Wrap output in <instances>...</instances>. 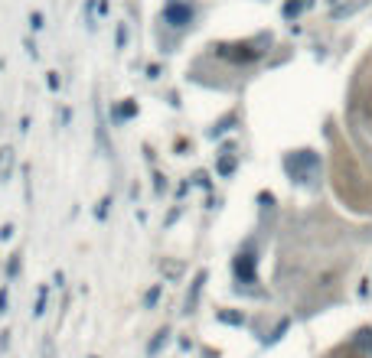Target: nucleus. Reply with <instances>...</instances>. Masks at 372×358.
Instances as JSON below:
<instances>
[{
	"mask_svg": "<svg viewBox=\"0 0 372 358\" xmlns=\"http://www.w3.org/2000/svg\"><path fill=\"white\" fill-rule=\"evenodd\" d=\"M190 16H193V4H190V0H170V4H167V20H170L173 26H186Z\"/></svg>",
	"mask_w": 372,
	"mask_h": 358,
	"instance_id": "1",
	"label": "nucleus"
},
{
	"mask_svg": "<svg viewBox=\"0 0 372 358\" xmlns=\"http://www.w3.org/2000/svg\"><path fill=\"white\" fill-rule=\"evenodd\" d=\"M14 163H16L14 147H0V183H7L10 176H14Z\"/></svg>",
	"mask_w": 372,
	"mask_h": 358,
	"instance_id": "2",
	"label": "nucleus"
},
{
	"mask_svg": "<svg viewBox=\"0 0 372 358\" xmlns=\"http://www.w3.org/2000/svg\"><path fill=\"white\" fill-rule=\"evenodd\" d=\"M206 283V274H196V280H193V290H190V300H186V312L196 306V297H200V287Z\"/></svg>",
	"mask_w": 372,
	"mask_h": 358,
	"instance_id": "3",
	"label": "nucleus"
},
{
	"mask_svg": "<svg viewBox=\"0 0 372 358\" xmlns=\"http://www.w3.org/2000/svg\"><path fill=\"white\" fill-rule=\"evenodd\" d=\"M330 358H363V352H356V345H343V349H336Z\"/></svg>",
	"mask_w": 372,
	"mask_h": 358,
	"instance_id": "4",
	"label": "nucleus"
},
{
	"mask_svg": "<svg viewBox=\"0 0 372 358\" xmlns=\"http://www.w3.org/2000/svg\"><path fill=\"white\" fill-rule=\"evenodd\" d=\"M36 316H43V312H46V290H39V300H36Z\"/></svg>",
	"mask_w": 372,
	"mask_h": 358,
	"instance_id": "5",
	"label": "nucleus"
},
{
	"mask_svg": "<svg viewBox=\"0 0 372 358\" xmlns=\"http://www.w3.org/2000/svg\"><path fill=\"white\" fill-rule=\"evenodd\" d=\"M124 46H128V30L118 26V49H124Z\"/></svg>",
	"mask_w": 372,
	"mask_h": 358,
	"instance_id": "6",
	"label": "nucleus"
},
{
	"mask_svg": "<svg viewBox=\"0 0 372 358\" xmlns=\"http://www.w3.org/2000/svg\"><path fill=\"white\" fill-rule=\"evenodd\" d=\"M0 312H7V287L0 290Z\"/></svg>",
	"mask_w": 372,
	"mask_h": 358,
	"instance_id": "7",
	"label": "nucleus"
},
{
	"mask_svg": "<svg viewBox=\"0 0 372 358\" xmlns=\"http://www.w3.org/2000/svg\"><path fill=\"white\" fill-rule=\"evenodd\" d=\"M363 107H366V115H369V117H372V92H369V95H366V101H363Z\"/></svg>",
	"mask_w": 372,
	"mask_h": 358,
	"instance_id": "8",
	"label": "nucleus"
}]
</instances>
